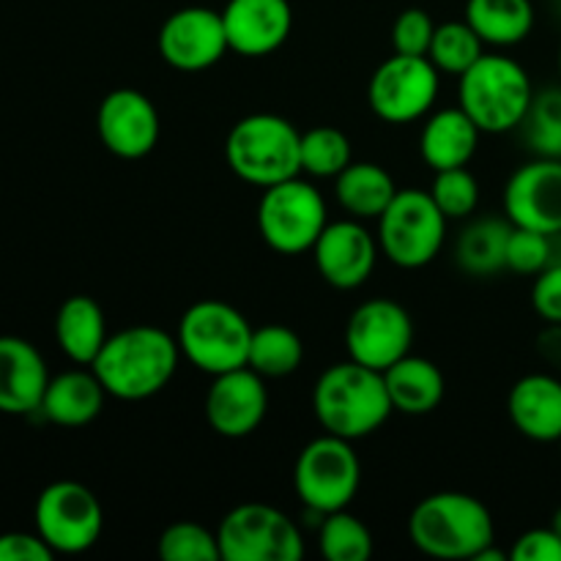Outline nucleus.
Here are the masks:
<instances>
[{
	"label": "nucleus",
	"mask_w": 561,
	"mask_h": 561,
	"mask_svg": "<svg viewBox=\"0 0 561 561\" xmlns=\"http://www.w3.org/2000/svg\"><path fill=\"white\" fill-rule=\"evenodd\" d=\"M49 373L42 354L22 337H0V414H33L42 409Z\"/></svg>",
	"instance_id": "nucleus-20"
},
{
	"label": "nucleus",
	"mask_w": 561,
	"mask_h": 561,
	"mask_svg": "<svg viewBox=\"0 0 561 561\" xmlns=\"http://www.w3.org/2000/svg\"><path fill=\"white\" fill-rule=\"evenodd\" d=\"M414 321L409 310L392 299H370L356 307L345 327V348L359 365L383 373L411 354Z\"/></svg>",
	"instance_id": "nucleus-13"
},
{
	"label": "nucleus",
	"mask_w": 561,
	"mask_h": 561,
	"mask_svg": "<svg viewBox=\"0 0 561 561\" xmlns=\"http://www.w3.org/2000/svg\"><path fill=\"white\" fill-rule=\"evenodd\" d=\"M55 337L60 351L77 365H93L102 345L107 343V323L102 307L91 296H71L60 305L55 318Z\"/></svg>",
	"instance_id": "nucleus-25"
},
{
	"label": "nucleus",
	"mask_w": 561,
	"mask_h": 561,
	"mask_svg": "<svg viewBox=\"0 0 561 561\" xmlns=\"http://www.w3.org/2000/svg\"><path fill=\"white\" fill-rule=\"evenodd\" d=\"M442 71L427 55H398L387 58L370 77L367 104L376 118L387 124H411L431 113L438 99Z\"/></svg>",
	"instance_id": "nucleus-11"
},
{
	"label": "nucleus",
	"mask_w": 561,
	"mask_h": 561,
	"mask_svg": "<svg viewBox=\"0 0 561 561\" xmlns=\"http://www.w3.org/2000/svg\"><path fill=\"white\" fill-rule=\"evenodd\" d=\"M312 411L323 431L356 442L376 433L394 409L383 373L348 359L327 367L318 376L312 389Z\"/></svg>",
	"instance_id": "nucleus-2"
},
{
	"label": "nucleus",
	"mask_w": 561,
	"mask_h": 561,
	"mask_svg": "<svg viewBox=\"0 0 561 561\" xmlns=\"http://www.w3.org/2000/svg\"><path fill=\"white\" fill-rule=\"evenodd\" d=\"M96 131L102 146L118 159H142L159 142V113L146 93L115 88L99 104Z\"/></svg>",
	"instance_id": "nucleus-17"
},
{
	"label": "nucleus",
	"mask_w": 561,
	"mask_h": 561,
	"mask_svg": "<svg viewBox=\"0 0 561 561\" xmlns=\"http://www.w3.org/2000/svg\"><path fill=\"white\" fill-rule=\"evenodd\" d=\"M318 551L329 561H365L373 557V535L356 515L337 510L318 526Z\"/></svg>",
	"instance_id": "nucleus-32"
},
{
	"label": "nucleus",
	"mask_w": 561,
	"mask_h": 561,
	"mask_svg": "<svg viewBox=\"0 0 561 561\" xmlns=\"http://www.w3.org/2000/svg\"><path fill=\"white\" fill-rule=\"evenodd\" d=\"M301 170L316 179H337L351 162V140L337 126H312L301 135Z\"/></svg>",
	"instance_id": "nucleus-31"
},
{
	"label": "nucleus",
	"mask_w": 561,
	"mask_h": 561,
	"mask_svg": "<svg viewBox=\"0 0 561 561\" xmlns=\"http://www.w3.org/2000/svg\"><path fill=\"white\" fill-rule=\"evenodd\" d=\"M504 214L515 228L561 233V159L520 164L504 186Z\"/></svg>",
	"instance_id": "nucleus-15"
},
{
	"label": "nucleus",
	"mask_w": 561,
	"mask_h": 561,
	"mask_svg": "<svg viewBox=\"0 0 561 561\" xmlns=\"http://www.w3.org/2000/svg\"><path fill=\"white\" fill-rule=\"evenodd\" d=\"M510 561H561V537L551 526L524 531L510 551Z\"/></svg>",
	"instance_id": "nucleus-39"
},
{
	"label": "nucleus",
	"mask_w": 561,
	"mask_h": 561,
	"mask_svg": "<svg viewBox=\"0 0 561 561\" xmlns=\"http://www.w3.org/2000/svg\"><path fill=\"white\" fill-rule=\"evenodd\" d=\"M436 22L425 9L400 11L392 25V47L398 55H427L431 53Z\"/></svg>",
	"instance_id": "nucleus-37"
},
{
	"label": "nucleus",
	"mask_w": 561,
	"mask_h": 561,
	"mask_svg": "<svg viewBox=\"0 0 561 561\" xmlns=\"http://www.w3.org/2000/svg\"><path fill=\"white\" fill-rule=\"evenodd\" d=\"M531 307L546 323H561V263L537 274L531 285Z\"/></svg>",
	"instance_id": "nucleus-38"
},
{
	"label": "nucleus",
	"mask_w": 561,
	"mask_h": 561,
	"mask_svg": "<svg viewBox=\"0 0 561 561\" xmlns=\"http://www.w3.org/2000/svg\"><path fill=\"white\" fill-rule=\"evenodd\" d=\"M179 340L159 327H129L110 334L91 370L118 400H148L162 392L179 370Z\"/></svg>",
	"instance_id": "nucleus-1"
},
{
	"label": "nucleus",
	"mask_w": 561,
	"mask_h": 561,
	"mask_svg": "<svg viewBox=\"0 0 561 561\" xmlns=\"http://www.w3.org/2000/svg\"><path fill=\"white\" fill-rule=\"evenodd\" d=\"M159 55L179 71H203L217 66L230 49L222 11L186 5L173 11L159 27Z\"/></svg>",
	"instance_id": "nucleus-14"
},
{
	"label": "nucleus",
	"mask_w": 561,
	"mask_h": 561,
	"mask_svg": "<svg viewBox=\"0 0 561 561\" xmlns=\"http://www.w3.org/2000/svg\"><path fill=\"white\" fill-rule=\"evenodd\" d=\"M513 222L507 217H482L460 230L455 241V263L469 277H493L507 268V241Z\"/></svg>",
	"instance_id": "nucleus-26"
},
{
	"label": "nucleus",
	"mask_w": 561,
	"mask_h": 561,
	"mask_svg": "<svg viewBox=\"0 0 561 561\" xmlns=\"http://www.w3.org/2000/svg\"><path fill=\"white\" fill-rule=\"evenodd\" d=\"M493 518L480 499L444 491L422 499L409 518V540L416 551L433 559L474 561L493 546Z\"/></svg>",
	"instance_id": "nucleus-3"
},
{
	"label": "nucleus",
	"mask_w": 561,
	"mask_h": 561,
	"mask_svg": "<svg viewBox=\"0 0 561 561\" xmlns=\"http://www.w3.org/2000/svg\"><path fill=\"white\" fill-rule=\"evenodd\" d=\"M222 22L233 53L244 58H263L288 42L294 9L288 0H228Z\"/></svg>",
	"instance_id": "nucleus-19"
},
{
	"label": "nucleus",
	"mask_w": 561,
	"mask_h": 561,
	"mask_svg": "<svg viewBox=\"0 0 561 561\" xmlns=\"http://www.w3.org/2000/svg\"><path fill=\"white\" fill-rule=\"evenodd\" d=\"M559 80H561V47H559Z\"/></svg>",
	"instance_id": "nucleus-44"
},
{
	"label": "nucleus",
	"mask_w": 561,
	"mask_h": 561,
	"mask_svg": "<svg viewBox=\"0 0 561 561\" xmlns=\"http://www.w3.org/2000/svg\"><path fill=\"white\" fill-rule=\"evenodd\" d=\"M301 362H305V343L294 329L283 323L252 329L247 367L261 373L263 378H285L299 370Z\"/></svg>",
	"instance_id": "nucleus-29"
},
{
	"label": "nucleus",
	"mask_w": 561,
	"mask_h": 561,
	"mask_svg": "<svg viewBox=\"0 0 561 561\" xmlns=\"http://www.w3.org/2000/svg\"><path fill=\"white\" fill-rule=\"evenodd\" d=\"M159 557L164 561H219L222 551H219L217 535H211L206 526L181 520L162 531Z\"/></svg>",
	"instance_id": "nucleus-34"
},
{
	"label": "nucleus",
	"mask_w": 561,
	"mask_h": 561,
	"mask_svg": "<svg viewBox=\"0 0 561 561\" xmlns=\"http://www.w3.org/2000/svg\"><path fill=\"white\" fill-rule=\"evenodd\" d=\"M518 129L535 157L561 159V85L542 88L531 96Z\"/></svg>",
	"instance_id": "nucleus-30"
},
{
	"label": "nucleus",
	"mask_w": 561,
	"mask_h": 561,
	"mask_svg": "<svg viewBox=\"0 0 561 561\" xmlns=\"http://www.w3.org/2000/svg\"><path fill=\"white\" fill-rule=\"evenodd\" d=\"M378 236H373L356 219L327 222L318 241L312 244L316 268L337 290H354L367 283L378 261Z\"/></svg>",
	"instance_id": "nucleus-18"
},
{
	"label": "nucleus",
	"mask_w": 561,
	"mask_h": 561,
	"mask_svg": "<svg viewBox=\"0 0 561 561\" xmlns=\"http://www.w3.org/2000/svg\"><path fill=\"white\" fill-rule=\"evenodd\" d=\"M482 38L477 36L474 27L469 22H442L436 25V33H433L431 53L427 58L433 60L438 71L444 75H466L477 60L482 58Z\"/></svg>",
	"instance_id": "nucleus-33"
},
{
	"label": "nucleus",
	"mask_w": 561,
	"mask_h": 561,
	"mask_svg": "<svg viewBox=\"0 0 561 561\" xmlns=\"http://www.w3.org/2000/svg\"><path fill=\"white\" fill-rule=\"evenodd\" d=\"M104 513L91 488L60 480L44 488L36 502V531L55 553H82L96 546Z\"/></svg>",
	"instance_id": "nucleus-12"
},
{
	"label": "nucleus",
	"mask_w": 561,
	"mask_h": 561,
	"mask_svg": "<svg viewBox=\"0 0 561 561\" xmlns=\"http://www.w3.org/2000/svg\"><path fill=\"white\" fill-rule=\"evenodd\" d=\"M104 398H107V389L102 387L96 373L69 370L49 378L38 411L55 425L82 427L102 414Z\"/></svg>",
	"instance_id": "nucleus-24"
},
{
	"label": "nucleus",
	"mask_w": 561,
	"mask_h": 561,
	"mask_svg": "<svg viewBox=\"0 0 561 561\" xmlns=\"http://www.w3.org/2000/svg\"><path fill=\"white\" fill-rule=\"evenodd\" d=\"M427 192L447 219L471 217L477 211V203H480V184H477L474 173H469L466 168L436 170Z\"/></svg>",
	"instance_id": "nucleus-35"
},
{
	"label": "nucleus",
	"mask_w": 561,
	"mask_h": 561,
	"mask_svg": "<svg viewBox=\"0 0 561 561\" xmlns=\"http://www.w3.org/2000/svg\"><path fill=\"white\" fill-rule=\"evenodd\" d=\"M327 222L323 195L299 175L266 186L257 203V228L263 241L279 255H301L312 250Z\"/></svg>",
	"instance_id": "nucleus-9"
},
{
	"label": "nucleus",
	"mask_w": 561,
	"mask_h": 561,
	"mask_svg": "<svg viewBox=\"0 0 561 561\" xmlns=\"http://www.w3.org/2000/svg\"><path fill=\"white\" fill-rule=\"evenodd\" d=\"M510 420L520 436L540 444L561 438V378L551 373H529L518 378L507 398Z\"/></svg>",
	"instance_id": "nucleus-21"
},
{
	"label": "nucleus",
	"mask_w": 561,
	"mask_h": 561,
	"mask_svg": "<svg viewBox=\"0 0 561 561\" xmlns=\"http://www.w3.org/2000/svg\"><path fill=\"white\" fill-rule=\"evenodd\" d=\"M222 561H299L305 557L301 529L272 504H239L217 529Z\"/></svg>",
	"instance_id": "nucleus-10"
},
{
	"label": "nucleus",
	"mask_w": 561,
	"mask_h": 561,
	"mask_svg": "<svg viewBox=\"0 0 561 561\" xmlns=\"http://www.w3.org/2000/svg\"><path fill=\"white\" fill-rule=\"evenodd\" d=\"M268 411V392L261 373L252 367L214 376L206 392V420L217 436L244 438L261 427Z\"/></svg>",
	"instance_id": "nucleus-16"
},
{
	"label": "nucleus",
	"mask_w": 561,
	"mask_h": 561,
	"mask_svg": "<svg viewBox=\"0 0 561 561\" xmlns=\"http://www.w3.org/2000/svg\"><path fill=\"white\" fill-rule=\"evenodd\" d=\"M301 131L288 118L274 113H255L236 121L225 140V162L252 186L288 181L301 173Z\"/></svg>",
	"instance_id": "nucleus-4"
},
{
	"label": "nucleus",
	"mask_w": 561,
	"mask_h": 561,
	"mask_svg": "<svg viewBox=\"0 0 561 561\" xmlns=\"http://www.w3.org/2000/svg\"><path fill=\"white\" fill-rule=\"evenodd\" d=\"M383 383H387L392 409L405 416L433 414L442 405L444 392H447V383H444L436 362L414 354H405L403 359L387 367Z\"/></svg>",
	"instance_id": "nucleus-23"
},
{
	"label": "nucleus",
	"mask_w": 561,
	"mask_h": 561,
	"mask_svg": "<svg viewBox=\"0 0 561 561\" xmlns=\"http://www.w3.org/2000/svg\"><path fill=\"white\" fill-rule=\"evenodd\" d=\"M334 195L354 219H378L398 195V184L381 164L351 162L334 179Z\"/></svg>",
	"instance_id": "nucleus-27"
},
{
	"label": "nucleus",
	"mask_w": 561,
	"mask_h": 561,
	"mask_svg": "<svg viewBox=\"0 0 561 561\" xmlns=\"http://www.w3.org/2000/svg\"><path fill=\"white\" fill-rule=\"evenodd\" d=\"M531 96L535 88L529 71L504 55H482L466 75H460V107L485 135L518 129Z\"/></svg>",
	"instance_id": "nucleus-5"
},
{
	"label": "nucleus",
	"mask_w": 561,
	"mask_h": 561,
	"mask_svg": "<svg viewBox=\"0 0 561 561\" xmlns=\"http://www.w3.org/2000/svg\"><path fill=\"white\" fill-rule=\"evenodd\" d=\"M551 529L557 531V535L561 537V507L557 510V513H553V518H551Z\"/></svg>",
	"instance_id": "nucleus-43"
},
{
	"label": "nucleus",
	"mask_w": 561,
	"mask_h": 561,
	"mask_svg": "<svg viewBox=\"0 0 561 561\" xmlns=\"http://www.w3.org/2000/svg\"><path fill=\"white\" fill-rule=\"evenodd\" d=\"M551 266V236L540 230L515 228L507 241V268L515 274L537 277L542 268Z\"/></svg>",
	"instance_id": "nucleus-36"
},
{
	"label": "nucleus",
	"mask_w": 561,
	"mask_h": 561,
	"mask_svg": "<svg viewBox=\"0 0 561 561\" xmlns=\"http://www.w3.org/2000/svg\"><path fill=\"white\" fill-rule=\"evenodd\" d=\"M55 557L53 548L42 540V535L27 531H9L0 535V561H49Z\"/></svg>",
	"instance_id": "nucleus-40"
},
{
	"label": "nucleus",
	"mask_w": 561,
	"mask_h": 561,
	"mask_svg": "<svg viewBox=\"0 0 561 561\" xmlns=\"http://www.w3.org/2000/svg\"><path fill=\"white\" fill-rule=\"evenodd\" d=\"M466 22L493 47H515L535 27L531 0H466Z\"/></svg>",
	"instance_id": "nucleus-28"
},
{
	"label": "nucleus",
	"mask_w": 561,
	"mask_h": 561,
	"mask_svg": "<svg viewBox=\"0 0 561 561\" xmlns=\"http://www.w3.org/2000/svg\"><path fill=\"white\" fill-rule=\"evenodd\" d=\"M354 442L327 433L312 438L299 453L294 466V491L305 510L329 515L348 510L362 482V463L356 458Z\"/></svg>",
	"instance_id": "nucleus-8"
},
{
	"label": "nucleus",
	"mask_w": 561,
	"mask_h": 561,
	"mask_svg": "<svg viewBox=\"0 0 561 561\" xmlns=\"http://www.w3.org/2000/svg\"><path fill=\"white\" fill-rule=\"evenodd\" d=\"M559 449H561V438H559Z\"/></svg>",
	"instance_id": "nucleus-45"
},
{
	"label": "nucleus",
	"mask_w": 561,
	"mask_h": 561,
	"mask_svg": "<svg viewBox=\"0 0 561 561\" xmlns=\"http://www.w3.org/2000/svg\"><path fill=\"white\" fill-rule=\"evenodd\" d=\"M537 354L561 376V323H548L537 337Z\"/></svg>",
	"instance_id": "nucleus-41"
},
{
	"label": "nucleus",
	"mask_w": 561,
	"mask_h": 561,
	"mask_svg": "<svg viewBox=\"0 0 561 561\" xmlns=\"http://www.w3.org/2000/svg\"><path fill=\"white\" fill-rule=\"evenodd\" d=\"M480 135L474 121L463 113V107H444L427 118L420 135L422 162L436 170L466 168L474 159Z\"/></svg>",
	"instance_id": "nucleus-22"
},
{
	"label": "nucleus",
	"mask_w": 561,
	"mask_h": 561,
	"mask_svg": "<svg viewBox=\"0 0 561 561\" xmlns=\"http://www.w3.org/2000/svg\"><path fill=\"white\" fill-rule=\"evenodd\" d=\"M179 348L208 376L247 367L252 327L233 305L219 299L195 301L179 321Z\"/></svg>",
	"instance_id": "nucleus-6"
},
{
	"label": "nucleus",
	"mask_w": 561,
	"mask_h": 561,
	"mask_svg": "<svg viewBox=\"0 0 561 561\" xmlns=\"http://www.w3.org/2000/svg\"><path fill=\"white\" fill-rule=\"evenodd\" d=\"M507 559H510V553L496 551V548H493V546H488L485 551H482L480 557H477L474 561H507Z\"/></svg>",
	"instance_id": "nucleus-42"
},
{
	"label": "nucleus",
	"mask_w": 561,
	"mask_h": 561,
	"mask_svg": "<svg viewBox=\"0 0 561 561\" xmlns=\"http://www.w3.org/2000/svg\"><path fill=\"white\" fill-rule=\"evenodd\" d=\"M447 222L427 190H398L378 217V247L400 268H422L442 252Z\"/></svg>",
	"instance_id": "nucleus-7"
}]
</instances>
